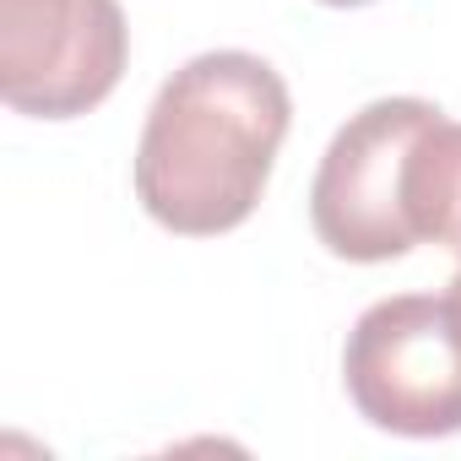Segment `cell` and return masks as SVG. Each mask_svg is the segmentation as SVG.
I'll list each match as a JSON object with an SVG mask.
<instances>
[{
  "mask_svg": "<svg viewBox=\"0 0 461 461\" xmlns=\"http://www.w3.org/2000/svg\"><path fill=\"white\" fill-rule=\"evenodd\" d=\"M321 6H369V0H321Z\"/></svg>",
  "mask_w": 461,
  "mask_h": 461,
  "instance_id": "7",
  "label": "cell"
},
{
  "mask_svg": "<svg viewBox=\"0 0 461 461\" xmlns=\"http://www.w3.org/2000/svg\"><path fill=\"white\" fill-rule=\"evenodd\" d=\"M445 310H450V321H456V337H461V267H456V277H450V288H445Z\"/></svg>",
  "mask_w": 461,
  "mask_h": 461,
  "instance_id": "6",
  "label": "cell"
},
{
  "mask_svg": "<svg viewBox=\"0 0 461 461\" xmlns=\"http://www.w3.org/2000/svg\"><path fill=\"white\" fill-rule=\"evenodd\" d=\"M288 120V82L261 55L212 50L185 60L147 109L136 201L168 234H228L256 212Z\"/></svg>",
  "mask_w": 461,
  "mask_h": 461,
  "instance_id": "1",
  "label": "cell"
},
{
  "mask_svg": "<svg viewBox=\"0 0 461 461\" xmlns=\"http://www.w3.org/2000/svg\"><path fill=\"white\" fill-rule=\"evenodd\" d=\"M353 407L407 439H439L461 429V337L445 299L396 294L358 315L342 353Z\"/></svg>",
  "mask_w": 461,
  "mask_h": 461,
  "instance_id": "3",
  "label": "cell"
},
{
  "mask_svg": "<svg viewBox=\"0 0 461 461\" xmlns=\"http://www.w3.org/2000/svg\"><path fill=\"white\" fill-rule=\"evenodd\" d=\"M407 217L418 228V240H434L461 256V125L434 120L412 158H407Z\"/></svg>",
  "mask_w": 461,
  "mask_h": 461,
  "instance_id": "5",
  "label": "cell"
},
{
  "mask_svg": "<svg viewBox=\"0 0 461 461\" xmlns=\"http://www.w3.org/2000/svg\"><path fill=\"white\" fill-rule=\"evenodd\" d=\"M434 120L439 109L423 98H380L331 136L310 185V222L331 256L375 267L418 245L402 185L407 158Z\"/></svg>",
  "mask_w": 461,
  "mask_h": 461,
  "instance_id": "2",
  "label": "cell"
},
{
  "mask_svg": "<svg viewBox=\"0 0 461 461\" xmlns=\"http://www.w3.org/2000/svg\"><path fill=\"white\" fill-rule=\"evenodd\" d=\"M131 55L120 0H0V98L33 120L98 109Z\"/></svg>",
  "mask_w": 461,
  "mask_h": 461,
  "instance_id": "4",
  "label": "cell"
}]
</instances>
